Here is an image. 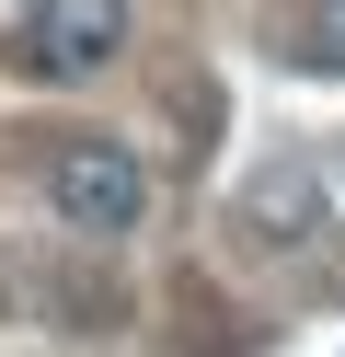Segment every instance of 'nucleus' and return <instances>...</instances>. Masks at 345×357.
<instances>
[{"instance_id":"3","label":"nucleus","mask_w":345,"mask_h":357,"mask_svg":"<svg viewBox=\"0 0 345 357\" xmlns=\"http://www.w3.org/2000/svg\"><path fill=\"white\" fill-rule=\"evenodd\" d=\"M311 58H334V70H345V0H311Z\"/></svg>"},{"instance_id":"1","label":"nucleus","mask_w":345,"mask_h":357,"mask_svg":"<svg viewBox=\"0 0 345 357\" xmlns=\"http://www.w3.org/2000/svg\"><path fill=\"white\" fill-rule=\"evenodd\" d=\"M46 208L69 231H92V242H127L150 219V173H138L127 139H58L46 150Z\"/></svg>"},{"instance_id":"2","label":"nucleus","mask_w":345,"mask_h":357,"mask_svg":"<svg viewBox=\"0 0 345 357\" xmlns=\"http://www.w3.org/2000/svg\"><path fill=\"white\" fill-rule=\"evenodd\" d=\"M115 47H127V0H35V24H23V58L46 81L115 70Z\"/></svg>"}]
</instances>
